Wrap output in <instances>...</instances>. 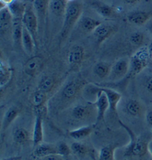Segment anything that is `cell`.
<instances>
[{
    "label": "cell",
    "instance_id": "4",
    "mask_svg": "<svg viewBox=\"0 0 152 160\" xmlns=\"http://www.w3.org/2000/svg\"><path fill=\"white\" fill-rule=\"evenodd\" d=\"M71 108V117L77 122H87L88 125L94 124V120L96 122L97 111L93 102L74 104Z\"/></svg>",
    "mask_w": 152,
    "mask_h": 160
},
{
    "label": "cell",
    "instance_id": "16",
    "mask_svg": "<svg viewBox=\"0 0 152 160\" xmlns=\"http://www.w3.org/2000/svg\"><path fill=\"white\" fill-rule=\"evenodd\" d=\"M100 87H101L102 92L106 94V97L108 98V102H109V110L116 114L117 112L119 102L122 99V95L120 92L111 89V88L102 87V86H100Z\"/></svg>",
    "mask_w": 152,
    "mask_h": 160
},
{
    "label": "cell",
    "instance_id": "25",
    "mask_svg": "<svg viewBox=\"0 0 152 160\" xmlns=\"http://www.w3.org/2000/svg\"><path fill=\"white\" fill-rule=\"evenodd\" d=\"M67 0H50L49 11L58 17H64L68 6Z\"/></svg>",
    "mask_w": 152,
    "mask_h": 160
},
{
    "label": "cell",
    "instance_id": "40",
    "mask_svg": "<svg viewBox=\"0 0 152 160\" xmlns=\"http://www.w3.org/2000/svg\"><path fill=\"white\" fill-rule=\"evenodd\" d=\"M42 160H63V159H62V157H61V156L57 155V154H53V155H50V156H48V157L42 158Z\"/></svg>",
    "mask_w": 152,
    "mask_h": 160
},
{
    "label": "cell",
    "instance_id": "3",
    "mask_svg": "<svg viewBox=\"0 0 152 160\" xmlns=\"http://www.w3.org/2000/svg\"><path fill=\"white\" fill-rule=\"evenodd\" d=\"M120 126L122 127L128 134L130 137V142L126 147V150L124 151V156L128 157H143L149 152L148 150V143L145 142L144 140L139 139L136 137L134 133L128 128L126 125H125L122 122L119 121Z\"/></svg>",
    "mask_w": 152,
    "mask_h": 160
},
{
    "label": "cell",
    "instance_id": "33",
    "mask_svg": "<svg viewBox=\"0 0 152 160\" xmlns=\"http://www.w3.org/2000/svg\"><path fill=\"white\" fill-rule=\"evenodd\" d=\"M71 149L72 153L78 157H84L89 151V148L83 143L80 142L79 141H76V142H73L71 145Z\"/></svg>",
    "mask_w": 152,
    "mask_h": 160
},
{
    "label": "cell",
    "instance_id": "23",
    "mask_svg": "<svg viewBox=\"0 0 152 160\" xmlns=\"http://www.w3.org/2000/svg\"><path fill=\"white\" fill-rule=\"evenodd\" d=\"M112 64L106 61H98L94 65L92 72L100 79L108 78L109 76Z\"/></svg>",
    "mask_w": 152,
    "mask_h": 160
},
{
    "label": "cell",
    "instance_id": "31",
    "mask_svg": "<svg viewBox=\"0 0 152 160\" xmlns=\"http://www.w3.org/2000/svg\"><path fill=\"white\" fill-rule=\"evenodd\" d=\"M48 95L40 90H36L32 95V103L34 107L44 106L48 104V101L51 98L48 97Z\"/></svg>",
    "mask_w": 152,
    "mask_h": 160
},
{
    "label": "cell",
    "instance_id": "38",
    "mask_svg": "<svg viewBox=\"0 0 152 160\" xmlns=\"http://www.w3.org/2000/svg\"><path fill=\"white\" fill-rule=\"evenodd\" d=\"M145 120H146V122L148 125H149L150 126H152V109L148 111V112L145 113Z\"/></svg>",
    "mask_w": 152,
    "mask_h": 160
},
{
    "label": "cell",
    "instance_id": "47",
    "mask_svg": "<svg viewBox=\"0 0 152 160\" xmlns=\"http://www.w3.org/2000/svg\"><path fill=\"white\" fill-rule=\"evenodd\" d=\"M151 58H152V55H151Z\"/></svg>",
    "mask_w": 152,
    "mask_h": 160
},
{
    "label": "cell",
    "instance_id": "45",
    "mask_svg": "<svg viewBox=\"0 0 152 160\" xmlns=\"http://www.w3.org/2000/svg\"><path fill=\"white\" fill-rule=\"evenodd\" d=\"M68 2H73V1H76V0H67Z\"/></svg>",
    "mask_w": 152,
    "mask_h": 160
},
{
    "label": "cell",
    "instance_id": "20",
    "mask_svg": "<svg viewBox=\"0 0 152 160\" xmlns=\"http://www.w3.org/2000/svg\"><path fill=\"white\" fill-rule=\"evenodd\" d=\"M50 0H33V7L38 17L39 24H44L46 14L49 10Z\"/></svg>",
    "mask_w": 152,
    "mask_h": 160
},
{
    "label": "cell",
    "instance_id": "5",
    "mask_svg": "<svg viewBox=\"0 0 152 160\" xmlns=\"http://www.w3.org/2000/svg\"><path fill=\"white\" fill-rule=\"evenodd\" d=\"M151 57L148 47H141L132 55L130 58V72L136 75L146 68Z\"/></svg>",
    "mask_w": 152,
    "mask_h": 160
},
{
    "label": "cell",
    "instance_id": "30",
    "mask_svg": "<svg viewBox=\"0 0 152 160\" xmlns=\"http://www.w3.org/2000/svg\"><path fill=\"white\" fill-rule=\"evenodd\" d=\"M22 32H23V24L20 18H14L13 27H12V36L16 44L22 45Z\"/></svg>",
    "mask_w": 152,
    "mask_h": 160
},
{
    "label": "cell",
    "instance_id": "42",
    "mask_svg": "<svg viewBox=\"0 0 152 160\" xmlns=\"http://www.w3.org/2000/svg\"><path fill=\"white\" fill-rule=\"evenodd\" d=\"M140 0H124V2L129 5H134V4L138 3Z\"/></svg>",
    "mask_w": 152,
    "mask_h": 160
},
{
    "label": "cell",
    "instance_id": "7",
    "mask_svg": "<svg viewBox=\"0 0 152 160\" xmlns=\"http://www.w3.org/2000/svg\"><path fill=\"white\" fill-rule=\"evenodd\" d=\"M130 72V59L120 58L111 66V69L108 80L111 82H118L124 78Z\"/></svg>",
    "mask_w": 152,
    "mask_h": 160
},
{
    "label": "cell",
    "instance_id": "26",
    "mask_svg": "<svg viewBox=\"0 0 152 160\" xmlns=\"http://www.w3.org/2000/svg\"><path fill=\"white\" fill-rule=\"evenodd\" d=\"M79 22L80 28L86 32H93L100 24H102V22L100 20L88 16L81 17Z\"/></svg>",
    "mask_w": 152,
    "mask_h": 160
},
{
    "label": "cell",
    "instance_id": "17",
    "mask_svg": "<svg viewBox=\"0 0 152 160\" xmlns=\"http://www.w3.org/2000/svg\"><path fill=\"white\" fill-rule=\"evenodd\" d=\"M20 114V108L16 106H11L8 108L6 111L2 120V126L1 130L3 132L7 130V129L11 126V125L13 123L16 119L19 116Z\"/></svg>",
    "mask_w": 152,
    "mask_h": 160
},
{
    "label": "cell",
    "instance_id": "27",
    "mask_svg": "<svg viewBox=\"0 0 152 160\" xmlns=\"http://www.w3.org/2000/svg\"><path fill=\"white\" fill-rule=\"evenodd\" d=\"M22 46L24 50L28 53V55L32 54L34 52L35 47H36V42L31 36V34L28 32V30L23 26V32H22Z\"/></svg>",
    "mask_w": 152,
    "mask_h": 160
},
{
    "label": "cell",
    "instance_id": "15",
    "mask_svg": "<svg viewBox=\"0 0 152 160\" xmlns=\"http://www.w3.org/2000/svg\"><path fill=\"white\" fill-rule=\"evenodd\" d=\"M96 128V124L84 125L79 128L69 131V136L76 141H81L85 139L94 132Z\"/></svg>",
    "mask_w": 152,
    "mask_h": 160
},
{
    "label": "cell",
    "instance_id": "9",
    "mask_svg": "<svg viewBox=\"0 0 152 160\" xmlns=\"http://www.w3.org/2000/svg\"><path fill=\"white\" fill-rule=\"evenodd\" d=\"M117 31V28L107 24H101L93 32V36L96 41V44L100 46L102 43L111 36Z\"/></svg>",
    "mask_w": 152,
    "mask_h": 160
},
{
    "label": "cell",
    "instance_id": "46",
    "mask_svg": "<svg viewBox=\"0 0 152 160\" xmlns=\"http://www.w3.org/2000/svg\"><path fill=\"white\" fill-rule=\"evenodd\" d=\"M7 160H18L17 159H7Z\"/></svg>",
    "mask_w": 152,
    "mask_h": 160
},
{
    "label": "cell",
    "instance_id": "39",
    "mask_svg": "<svg viewBox=\"0 0 152 160\" xmlns=\"http://www.w3.org/2000/svg\"><path fill=\"white\" fill-rule=\"evenodd\" d=\"M14 1H16V0H0V9L8 7V5L13 3Z\"/></svg>",
    "mask_w": 152,
    "mask_h": 160
},
{
    "label": "cell",
    "instance_id": "18",
    "mask_svg": "<svg viewBox=\"0 0 152 160\" xmlns=\"http://www.w3.org/2000/svg\"><path fill=\"white\" fill-rule=\"evenodd\" d=\"M32 142L34 147L42 144L44 139V129H43V119L35 117L34 128L32 132Z\"/></svg>",
    "mask_w": 152,
    "mask_h": 160
},
{
    "label": "cell",
    "instance_id": "32",
    "mask_svg": "<svg viewBox=\"0 0 152 160\" xmlns=\"http://www.w3.org/2000/svg\"><path fill=\"white\" fill-rule=\"evenodd\" d=\"M115 150H116V148L113 145H106L102 148L99 153L100 160H115Z\"/></svg>",
    "mask_w": 152,
    "mask_h": 160
},
{
    "label": "cell",
    "instance_id": "28",
    "mask_svg": "<svg viewBox=\"0 0 152 160\" xmlns=\"http://www.w3.org/2000/svg\"><path fill=\"white\" fill-rule=\"evenodd\" d=\"M12 137L14 141L19 145L26 144L30 140V134L28 130L22 127L14 128L12 132Z\"/></svg>",
    "mask_w": 152,
    "mask_h": 160
},
{
    "label": "cell",
    "instance_id": "8",
    "mask_svg": "<svg viewBox=\"0 0 152 160\" xmlns=\"http://www.w3.org/2000/svg\"><path fill=\"white\" fill-rule=\"evenodd\" d=\"M44 67V59L40 55H34L30 58L24 64L23 70L27 75L36 77L42 72Z\"/></svg>",
    "mask_w": 152,
    "mask_h": 160
},
{
    "label": "cell",
    "instance_id": "12",
    "mask_svg": "<svg viewBox=\"0 0 152 160\" xmlns=\"http://www.w3.org/2000/svg\"><path fill=\"white\" fill-rule=\"evenodd\" d=\"M94 103L96 108V111H97L96 122H98L104 120L106 112L109 109V102H108L106 94L102 92L101 87H100V91L98 94L97 98Z\"/></svg>",
    "mask_w": 152,
    "mask_h": 160
},
{
    "label": "cell",
    "instance_id": "43",
    "mask_svg": "<svg viewBox=\"0 0 152 160\" xmlns=\"http://www.w3.org/2000/svg\"><path fill=\"white\" fill-rule=\"evenodd\" d=\"M148 150H149V153H150V155L152 157V138L149 141V143H148Z\"/></svg>",
    "mask_w": 152,
    "mask_h": 160
},
{
    "label": "cell",
    "instance_id": "2",
    "mask_svg": "<svg viewBox=\"0 0 152 160\" xmlns=\"http://www.w3.org/2000/svg\"><path fill=\"white\" fill-rule=\"evenodd\" d=\"M83 11V6L77 0L68 2L65 11L62 26L60 31L61 39L64 40L69 36L76 24L79 21Z\"/></svg>",
    "mask_w": 152,
    "mask_h": 160
},
{
    "label": "cell",
    "instance_id": "22",
    "mask_svg": "<svg viewBox=\"0 0 152 160\" xmlns=\"http://www.w3.org/2000/svg\"><path fill=\"white\" fill-rule=\"evenodd\" d=\"M57 154V144H50V143H42V144L35 147L34 155L39 158H44L50 155Z\"/></svg>",
    "mask_w": 152,
    "mask_h": 160
},
{
    "label": "cell",
    "instance_id": "44",
    "mask_svg": "<svg viewBox=\"0 0 152 160\" xmlns=\"http://www.w3.org/2000/svg\"><path fill=\"white\" fill-rule=\"evenodd\" d=\"M148 49H149V53H150V55H151H151H152V41L150 42L149 47H148Z\"/></svg>",
    "mask_w": 152,
    "mask_h": 160
},
{
    "label": "cell",
    "instance_id": "1",
    "mask_svg": "<svg viewBox=\"0 0 152 160\" xmlns=\"http://www.w3.org/2000/svg\"><path fill=\"white\" fill-rule=\"evenodd\" d=\"M86 84L87 82L80 76L76 77L63 84L49 100V110L60 112L73 106L83 94Z\"/></svg>",
    "mask_w": 152,
    "mask_h": 160
},
{
    "label": "cell",
    "instance_id": "21",
    "mask_svg": "<svg viewBox=\"0 0 152 160\" xmlns=\"http://www.w3.org/2000/svg\"><path fill=\"white\" fill-rule=\"evenodd\" d=\"M14 17L8 7L0 9V32L5 34L13 27Z\"/></svg>",
    "mask_w": 152,
    "mask_h": 160
},
{
    "label": "cell",
    "instance_id": "24",
    "mask_svg": "<svg viewBox=\"0 0 152 160\" xmlns=\"http://www.w3.org/2000/svg\"><path fill=\"white\" fill-rule=\"evenodd\" d=\"M13 76V69L5 61L0 63V87L3 89L11 81Z\"/></svg>",
    "mask_w": 152,
    "mask_h": 160
},
{
    "label": "cell",
    "instance_id": "19",
    "mask_svg": "<svg viewBox=\"0 0 152 160\" xmlns=\"http://www.w3.org/2000/svg\"><path fill=\"white\" fill-rule=\"evenodd\" d=\"M125 112L133 118H140L145 112L144 106L139 100L130 99L125 105Z\"/></svg>",
    "mask_w": 152,
    "mask_h": 160
},
{
    "label": "cell",
    "instance_id": "14",
    "mask_svg": "<svg viewBox=\"0 0 152 160\" xmlns=\"http://www.w3.org/2000/svg\"><path fill=\"white\" fill-rule=\"evenodd\" d=\"M90 6L103 18H115L117 16V12L114 8L108 4L102 2L94 1L90 2Z\"/></svg>",
    "mask_w": 152,
    "mask_h": 160
},
{
    "label": "cell",
    "instance_id": "36",
    "mask_svg": "<svg viewBox=\"0 0 152 160\" xmlns=\"http://www.w3.org/2000/svg\"><path fill=\"white\" fill-rule=\"evenodd\" d=\"M34 111L35 117H39V118H41L44 119L48 114L49 108H48V105H44L41 106H37V107H34Z\"/></svg>",
    "mask_w": 152,
    "mask_h": 160
},
{
    "label": "cell",
    "instance_id": "29",
    "mask_svg": "<svg viewBox=\"0 0 152 160\" xmlns=\"http://www.w3.org/2000/svg\"><path fill=\"white\" fill-rule=\"evenodd\" d=\"M27 4L21 1H18V0H16L13 3L8 6L14 18H20V19H22Z\"/></svg>",
    "mask_w": 152,
    "mask_h": 160
},
{
    "label": "cell",
    "instance_id": "41",
    "mask_svg": "<svg viewBox=\"0 0 152 160\" xmlns=\"http://www.w3.org/2000/svg\"><path fill=\"white\" fill-rule=\"evenodd\" d=\"M147 29H148V30H149V32L151 34V36H152V18H151V20H150L149 22H148V24H147Z\"/></svg>",
    "mask_w": 152,
    "mask_h": 160
},
{
    "label": "cell",
    "instance_id": "10",
    "mask_svg": "<svg viewBox=\"0 0 152 160\" xmlns=\"http://www.w3.org/2000/svg\"><path fill=\"white\" fill-rule=\"evenodd\" d=\"M152 18V9L149 11H133L127 15L126 19L129 23L137 26L147 24Z\"/></svg>",
    "mask_w": 152,
    "mask_h": 160
},
{
    "label": "cell",
    "instance_id": "37",
    "mask_svg": "<svg viewBox=\"0 0 152 160\" xmlns=\"http://www.w3.org/2000/svg\"><path fill=\"white\" fill-rule=\"evenodd\" d=\"M145 87L148 92L152 93V75L147 78L146 81L145 82Z\"/></svg>",
    "mask_w": 152,
    "mask_h": 160
},
{
    "label": "cell",
    "instance_id": "6",
    "mask_svg": "<svg viewBox=\"0 0 152 160\" xmlns=\"http://www.w3.org/2000/svg\"><path fill=\"white\" fill-rule=\"evenodd\" d=\"M22 20L23 26L31 34L35 42L37 45L38 28L40 24H39L38 17L34 11L33 5H27L25 11H24Z\"/></svg>",
    "mask_w": 152,
    "mask_h": 160
},
{
    "label": "cell",
    "instance_id": "11",
    "mask_svg": "<svg viewBox=\"0 0 152 160\" xmlns=\"http://www.w3.org/2000/svg\"><path fill=\"white\" fill-rule=\"evenodd\" d=\"M58 86V78L53 75H47L40 79L37 86V89L50 95L57 89Z\"/></svg>",
    "mask_w": 152,
    "mask_h": 160
},
{
    "label": "cell",
    "instance_id": "34",
    "mask_svg": "<svg viewBox=\"0 0 152 160\" xmlns=\"http://www.w3.org/2000/svg\"><path fill=\"white\" fill-rule=\"evenodd\" d=\"M129 41L133 46L141 48L145 42V35L141 32H134L131 34Z\"/></svg>",
    "mask_w": 152,
    "mask_h": 160
},
{
    "label": "cell",
    "instance_id": "35",
    "mask_svg": "<svg viewBox=\"0 0 152 160\" xmlns=\"http://www.w3.org/2000/svg\"><path fill=\"white\" fill-rule=\"evenodd\" d=\"M57 153H58V155L61 156L62 157H66L68 156L71 154V146H68V145L67 143L61 142L57 144Z\"/></svg>",
    "mask_w": 152,
    "mask_h": 160
},
{
    "label": "cell",
    "instance_id": "13",
    "mask_svg": "<svg viewBox=\"0 0 152 160\" xmlns=\"http://www.w3.org/2000/svg\"><path fill=\"white\" fill-rule=\"evenodd\" d=\"M85 49L81 45H74L70 49L68 54V61L72 67L80 65L85 58Z\"/></svg>",
    "mask_w": 152,
    "mask_h": 160
}]
</instances>
